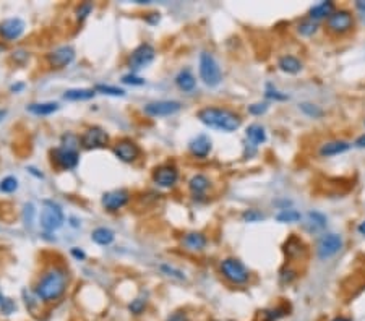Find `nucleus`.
<instances>
[{"label": "nucleus", "instance_id": "obj_1", "mask_svg": "<svg viewBox=\"0 0 365 321\" xmlns=\"http://www.w3.org/2000/svg\"><path fill=\"white\" fill-rule=\"evenodd\" d=\"M196 119L208 128L224 131V133H232L242 125V117L226 107H203L198 111Z\"/></svg>", "mask_w": 365, "mask_h": 321}, {"label": "nucleus", "instance_id": "obj_2", "mask_svg": "<svg viewBox=\"0 0 365 321\" xmlns=\"http://www.w3.org/2000/svg\"><path fill=\"white\" fill-rule=\"evenodd\" d=\"M69 286V273L60 266H54L47 269L36 284V295L43 302H55L59 300L67 291Z\"/></svg>", "mask_w": 365, "mask_h": 321}, {"label": "nucleus", "instance_id": "obj_3", "mask_svg": "<svg viewBox=\"0 0 365 321\" xmlns=\"http://www.w3.org/2000/svg\"><path fill=\"white\" fill-rule=\"evenodd\" d=\"M355 26V18L347 8H336L326 18V29L335 36H344Z\"/></svg>", "mask_w": 365, "mask_h": 321}, {"label": "nucleus", "instance_id": "obj_4", "mask_svg": "<svg viewBox=\"0 0 365 321\" xmlns=\"http://www.w3.org/2000/svg\"><path fill=\"white\" fill-rule=\"evenodd\" d=\"M221 274L224 276V279H227L230 284H245L250 279V271L245 268V265L237 258H226L221 261Z\"/></svg>", "mask_w": 365, "mask_h": 321}, {"label": "nucleus", "instance_id": "obj_5", "mask_svg": "<svg viewBox=\"0 0 365 321\" xmlns=\"http://www.w3.org/2000/svg\"><path fill=\"white\" fill-rule=\"evenodd\" d=\"M200 78L210 88L218 86L222 81V73L216 59L210 52H202L200 55Z\"/></svg>", "mask_w": 365, "mask_h": 321}, {"label": "nucleus", "instance_id": "obj_6", "mask_svg": "<svg viewBox=\"0 0 365 321\" xmlns=\"http://www.w3.org/2000/svg\"><path fill=\"white\" fill-rule=\"evenodd\" d=\"M65 221L63 211L57 203L54 201H44V208L41 211V227L46 232H54L60 229Z\"/></svg>", "mask_w": 365, "mask_h": 321}, {"label": "nucleus", "instance_id": "obj_7", "mask_svg": "<svg viewBox=\"0 0 365 321\" xmlns=\"http://www.w3.org/2000/svg\"><path fill=\"white\" fill-rule=\"evenodd\" d=\"M52 161L59 169L62 170H72L78 166L80 154L78 150H72V148L59 146L52 150Z\"/></svg>", "mask_w": 365, "mask_h": 321}, {"label": "nucleus", "instance_id": "obj_8", "mask_svg": "<svg viewBox=\"0 0 365 321\" xmlns=\"http://www.w3.org/2000/svg\"><path fill=\"white\" fill-rule=\"evenodd\" d=\"M343 248V237L338 234L323 235L317 243V255L320 260H328L335 257Z\"/></svg>", "mask_w": 365, "mask_h": 321}, {"label": "nucleus", "instance_id": "obj_9", "mask_svg": "<svg viewBox=\"0 0 365 321\" xmlns=\"http://www.w3.org/2000/svg\"><path fill=\"white\" fill-rule=\"evenodd\" d=\"M154 57H156V51H154V47L151 44H148V43L140 44L135 51L131 52L128 65H130L131 70L138 72V70L148 67V65L154 60Z\"/></svg>", "mask_w": 365, "mask_h": 321}, {"label": "nucleus", "instance_id": "obj_10", "mask_svg": "<svg viewBox=\"0 0 365 321\" xmlns=\"http://www.w3.org/2000/svg\"><path fill=\"white\" fill-rule=\"evenodd\" d=\"M80 143L85 150H97V148H104L109 143V135L101 127H91L85 133L81 135Z\"/></svg>", "mask_w": 365, "mask_h": 321}, {"label": "nucleus", "instance_id": "obj_11", "mask_svg": "<svg viewBox=\"0 0 365 321\" xmlns=\"http://www.w3.org/2000/svg\"><path fill=\"white\" fill-rule=\"evenodd\" d=\"M153 180L157 187L162 188H171L177 184L179 180V170L172 164H164V166L156 167L153 172Z\"/></svg>", "mask_w": 365, "mask_h": 321}, {"label": "nucleus", "instance_id": "obj_12", "mask_svg": "<svg viewBox=\"0 0 365 321\" xmlns=\"http://www.w3.org/2000/svg\"><path fill=\"white\" fill-rule=\"evenodd\" d=\"M75 59V49L72 46H60L47 54V62L52 68H65Z\"/></svg>", "mask_w": 365, "mask_h": 321}, {"label": "nucleus", "instance_id": "obj_13", "mask_svg": "<svg viewBox=\"0 0 365 321\" xmlns=\"http://www.w3.org/2000/svg\"><path fill=\"white\" fill-rule=\"evenodd\" d=\"M130 201V193L125 188H117V190L107 192L103 195V206L107 211H119Z\"/></svg>", "mask_w": 365, "mask_h": 321}, {"label": "nucleus", "instance_id": "obj_14", "mask_svg": "<svg viewBox=\"0 0 365 321\" xmlns=\"http://www.w3.org/2000/svg\"><path fill=\"white\" fill-rule=\"evenodd\" d=\"M182 109L179 101H156L145 105V114L151 117H164V115H172Z\"/></svg>", "mask_w": 365, "mask_h": 321}, {"label": "nucleus", "instance_id": "obj_15", "mask_svg": "<svg viewBox=\"0 0 365 321\" xmlns=\"http://www.w3.org/2000/svg\"><path fill=\"white\" fill-rule=\"evenodd\" d=\"M114 154L117 156L122 162H134L140 156V146L128 138L120 139V141H117V145L114 146Z\"/></svg>", "mask_w": 365, "mask_h": 321}, {"label": "nucleus", "instance_id": "obj_16", "mask_svg": "<svg viewBox=\"0 0 365 321\" xmlns=\"http://www.w3.org/2000/svg\"><path fill=\"white\" fill-rule=\"evenodd\" d=\"M24 32V21L20 18H8L0 23V36L7 41L18 39Z\"/></svg>", "mask_w": 365, "mask_h": 321}, {"label": "nucleus", "instance_id": "obj_17", "mask_svg": "<svg viewBox=\"0 0 365 321\" xmlns=\"http://www.w3.org/2000/svg\"><path fill=\"white\" fill-rule=\"evenodd\" d=\"M351 148H352V143L346 141V139H331V141H326L320 146L318 154L321 158H331V156H338L349 151Z\"/></svg>", "mask_w": 365, "mask_h": 321}, {"label": "nucleus", "instance_id": "obj_18", "mask_svg": "<svg viewBox=\"0 0 365 321\" xmlns=\"http://www.w3.org/2000/svg\"><path fill=\"white\" fill-rule=\"evenodd\" d=\"M305 253H307V246L301 237L291 235L284 242V255L287 257V260H298L302 258Z\"/></svg>", "mask_w": 365, "mask_h": 321}, {"label": "nucleus", "instance_id": "obj_19", "mask_svg": "<svg viewBox=\"0 0 365 321\" xmlns=\"http://www.w3.org/2000/svg\"><path fill=\"white\" fill-rule=\"evenodd\" d=\"M211 148H213L211 139L206 135H198L188 145L190 153H192V156H195V158H198V159H205L206 156L211 153Z\"/></svg>", "mask_w": 365, "mask_h": 321}, {"label": "nucleus", "instance_id": "obj_20", "mask_svg": "<svg viewBox=\"0 0 365 321\" xmlns=\"http://www.w3.org/2000/svg\"><path fill=\"white\" fill-rule=\"evenodd\" d=\"M278 68H279L281 72L287 73V75H297V73L302 72L304 65H302V62L298 60L295 55H289V54H287V55L279 57Z\"/></svg>", "mask_w": 365, "mask_h": 321}, {"label": "nucleus", "instance_id": "obj_21", "mask_svg": "<svg viewBox=\"0 0 365 321\" xmlns=\"http://www.w3.org/2000/svg\"><path fill=\"white\" fill-rule=\"evenodd\" d=\"M182 242H184V246L190 252H202L206 243H208V238L202 232H188L184 235Z\"/></svg>", "mask_w": 365, "mask_h": 321}, {"label": "nucleus", "instance_id": "obj_22", "mask_svg": "<svg viewBox=\"0 0 365 321\" xmlns=\"http://www.w3.org/2000/svg\"><path fill=\"white\" fill-rule=\"evenodd\" d=\"M336 10V5L333 2H320L317 5H313L309 12V18L313 21H320V20H326L328 16Z\"/></svg>", "mask_w": 365, "mask_h": 321}, {"label": "nucleus", "instance_id": "obj_23", "mask_svg": "<svg viewBox=\"0 0 365 321\" xmlns=\"http://www.w3.org/2000/svg\"><path fill=\"white\" fill-rule=\"evenodd\" d=\"M245 133H247V139L253 146H260L267 141V131H264V127H261L260 123H252V125H248Z\"/></svg>", "mask_w": 365, "mask_h": 321}, {"label": "nucleus", "instance_id": "obj_24", "mask_svg": "<svg viewBox=\"0 0 365 321\" xmlns=\"http://www.w3.org/2000/svg\"><path fill=\"white\" fill-rule=\"evenodd\" d=\"M94 94H96L94 89L75 88V89H69V91H65L63 99H67V101H88V99H93Z\"/></svg>", "mask_w": 365, "mask_h": 321}, {"label": "nucleus", "instance_id": "obj_25", "mask_svg": "<svg viewBox=\"0 0 365 321\" xmlns=\"http://www.w3.org/2000/svg\"><path fill=\"white\" fill-rule=\"evenodd\" d=\"M176 83H177V86L182 89V91L190 93V91H193V89H195L196 80H195L193 73L190 70H182L179 75L176 77Z\"/></svg>", "mask_w": 365, "mask_h": 321}, {"label": "nucleus", "instance_id": "obj_26", "mask_svg": "<svg viewBox=\"0 0 365 321\" xmlns=\"http://www.w3.org/2000/svg\"><path fill=\"white\" fill-rule=\"evenodd\" d=\"M188 188L193 195H202L210 188V179L203 174H196L188 180Z\"/></svg>", "mask_w": 365, "mask_h": 321}, {"label": "nucleus", "instance_id": "obj_27", "mask_svg": "<svg viewBox=\"0 0 365 321\" xmlns=\"http://www.w3.org/2000/svg\"><path fill=\"white\" fill-rule=\"evenodd\" d=\"M26 111L35 115H51L59 111V104L57 102H36V104H29L26 107Z\"/></svg>", "mask_w": 365, "mask_h": 321}, {"label": "nucleus", "instance_id": "obj_28", "mask_svg": "<svg viewBox=\"0 0 365 321\" xmlns=\"http://www.w3.org/2000/svg\"><path fill=\"white\" fill-rule=\"evenodd\" d=\"M114 232L111 229L107 227H97L93 230V234H91V238H93V242H96L97 245H109L114 242Z\"/></svg>", "mask_w": 365, "mask_h": 321}, {"label": "nucleus", "instance_id": "obj_29", "mask_svg": "<svg viewBox=\"0 0 365 321\" xmlns=\"http://www.w3.org/2000/svg\"><path fill=\"white\" fill-rule=\"evenodd\" d=\"M318 31V23L313 21V20H302L301 23L297 24V32L301 36H305V38H310L313 36L315 32Z\"/></svg>", "mask_w": 365, "mask_h": 321}, {"label": "nucleus", "instance_id": "obj_30", "mask_svg": "<svg viewBox=\"0 0 365 321\" xmlns=\"http://www.w3.org/2000/svg\"><path fill=\"white\" fill-rule=\"evenodd\" d=\"M302 219V214L297 209H283L276 214L278 222H284V224H291V222H298Z\"/></svg>", "mask_w": 365, "mask_h": 321}, {"label": "nucleus", "instance_id": "obj_31", "mask_svg": "<svg viewBox=\"0 0 365 321\" xmlns=\"http://www.w3.org/2000/svg\"><path fill=\"white\" fill-rule=\"evenodd\" d=\"M94 91H96V93H103V94H107V96H115V97H122V96H125V91H123L122 88H117V86H111V85H96Z\"/></svg>", "mask_w": 365, "mask_h": 321}, {"label": "nucleus", "instance_id": "obj_32", "mask_svg": "<svg viewBox=\"0 0 365 321\" xmlns=\"http://www.w3.org/2000/svg\"><path fill=\"white\" fill-rule=\"evenodd\" d=\"M301 111L305 115L312 117V119H318V117H321V115H323V111L320 109V107L317 104H312V102H302L301 104Z\"/></svg>", "mask_w": 365, "mask_h": 321}, {"label": "nucleus", "instance_id": "obj_33", "mask_svg": "<svg viewBox=\"0 0 365 321\" xmlns=\"http://www.w3.org/2000/svg\"><path fill=\"white\" fill-rule=\"evenodd\" d=\"M309 224L313 230H320L326 226V218L320 212H309Z\"/></svg>", "mask_w": 365, "mask_h": 321}, {"label": "nucleus", "instance_id": "obj_34", "mask_svg": "<svg viewBox=\"0 0 365 321\" xmlns=\"http://www.w3.org/2000/svg\"><path fill=\"white\" fill-rule=\"evenodd\" d=\"M287 315V308L284 307H276L264 311V321H278L279 318H283Z\"/></svg>", "mask_w": 365, "mask_h": 321}, {"label": "nucleus", "instance_id": "obj_35", "mask_svg": "<svg viewBox=\"0 0 365 321\" xmlns=\"http://www.w3.org/2000/svg\"><path fill=\"white\" fill-rule=\"evenodd\" d=\"M16 188H18V180L12 175L5 177L2 182H0V192H4V193H12L16 190Z\"/></svg>", "mask_w": 365, "mask_h": 321}, {"label": "nucleus", "instance_id": "obj_36", "mask_svg": "<svg viewBox=\"0 0 365 321\" xmlns=\"http://www.w3.org/2000/svg\"><path fill=\"white\" fill-rule=\"evenodd\" d=\"M242 219L245 222H258V221H263L264 219V214L258 209H245L242 212Z\"/></svg>", "mask_w": 365, "mask_h": 321}, {"label": "nucleus", "instance_id": "obj_37", "mask_svg": "<svg viewBox=\"0 0 365 321\" xmlns=\"http://www.w3.org/2000/svg\"><path fill=\"white\" fill-rule=\"evenodd\" d=\"M128 310H130L134 315H142L143 311L146 310V299L138 297V299H135V300H131V303L128 305Z\"/></svg>", "mask_w": 365, "mask_h": 321}, {"label": "nucleus", "instance_id": "obj_38", "mask_svg": "<svg viewBox=\"0 0 365 321\" xmlns=\"http://www.w3.org/2000/svg\"><path fill=\"white\" fill-rule=\"evenodd\" d=\"M297 277V271L292 269V268H284L283 271H281V274H279V279H281V282L283 284H291L294 279Z\"/></svg>", "mask_w": 365, "mask_h": 321}, {"label": "nucleus", "instance_id": "obj_39", "mask_svg": "<svg viewBox=\"0 0 365 321\" xmlns=\"http://www.w3.org/2000/svg\"><path fill=\"white\" fill-rule=\"evenodd\" d=\"M60 146H65V148H72V150H78V146H80V139L72 135V133H67V135H63L62 136V143Z\"/></svg>", "mask_w": 365, "mask_h": 321}, {"label": "nucleus", "instance_id": "obj_40", "mask_svg": "<svg viewBox=\"0 0 365 321\" xmlns=\"http://www.w3.org/2000/svg\"><path fill=\"white\" fill-rule=\"evenodd\" d=\"M161 269L164 271V273H168V276L176 277V279H179V281H185V274L182 273V271L176 269V268H172V266H169V265H162Z\"/></svg>", "mask_w": 365, "mask_h": 321}, {"label": "nucleus", "instance_id": "obj_41", "mask_svg": "<svg viewBox=\"0 0 365 321\" xmlns=\"http://www.w3.org/2000/svg\"><path fill=\"white\" fill-rule=\"evenodd\" d=\"M91 12H93V5L88 4V2H86V4H81V5L77 8V18H78L80 21H83Z\"/></svg>", "mask_w": 365, "mask_h": 321}, {"label": "nucleus", "instance_id": "obj_42", "mask_svg": "<svg viewBox=\"0 0 365 321\" xmlns=\"http://www.w3.org/2000/svg\"><path fill=\"white\" fill-rule=\"evenodd\" d=\"M268 111V104L267 102H256V104H252L248 105V112L252 115H261Z\"/></svg>", "mask_w": 365, "mask_h": 321}, {"label": "nucleus", "instance_id": "obj_43", "mask_svg": "<svg viewBox=\"0 0 365 321\" xmlns=\"http://www.w3.org/2000/svg\"><path fill=\"white\" fill-rule=\"evenodd\" d=\"M122 81H123L125 85H137V86L145 85V80L140 78V77H135L134 73H130V75H125V77L122 78Z\"/></svg>", "mask_w": 365, "mask_h": 321}, {"label": "nucleus", "instance_id": "obj_44", "mask_svg": "<svg viewBox=\"0 0 365 321\" xmlns=\"http://www.w3.org/2000/svg\"><path fill=\"white\" fill-rule=\"evenodd\" d=\"M267 97H270V99H275V101H284V99H287V96H286V94H281L279 91H276V89H273L270 85H268Z\"/></svg>", "mask_w": 365, "mask_h": 321}, {"label": "nucleus", "instance_id": "obj_45", "mask_svg": "<svg viewBox=\"0 0 365 321\" xmlns=\"http://www.w3.org/2000/svg\"><path fill=\"white\" fill-rule=\"evenodd\" d=\"M2 311L4 313H7V315H10L12 311L15 310V305H13V302L12 300H8V299H4V302H2Z\"/></svg>", "mask_w": 365, "mask_h": 321}, {"label": "nucleus", "instance_id": "obj_46", "mask_svg": "<svg viewBox=\"0 0 365 321\" xmlns=\"http://www.w3.org/2000/svg\"><path fill=\"white\" fill-rule=\"evenodd\" d=\"M169 321H188L187 315H185V311H177V313H174Z\"/></svg>", "mask_w": 365, "mask_h": 321}, {"label": "nucleus", "instance_id": "obj_47", "mask_svg": "<svg viewBox=\"0 0 365 321\" xmlns=\"http://www.w3.org/2000/svg\"><path fill=\"white\" fill-rule=\"evenodd\" d=\"M352 146H355V148H359V150H365V133L363 135H360L357 139H355L354 141V145Z\"/></svg>", "mask_w": 365, "mask_h": 321}, {"label": "nucleus", "instance_id": "obj_48", "mask_svg": "<svg viewBox=\"0 0 365 321\" xmlns=\"http://www.w3.org/2000/svg\"><path fill=\"white\" fill-rule=\"evenodd\" d=\"M72 255L75 258H78V260H85L86 258V255L83 253L81 250H78V248H72Z\"/></svg>", "mask_w": 365, "mask_h": 321}, {"label": "nucleus", "instance_id": "obj_49", "mask_svg": "<svg viewBox=\"0 0 365 321\" xmlns=\"http://www.w3.org/2000/svg\"><path fill=\"white\" fill-rule=\"evenodd\" d=\"M355 8L365 13V0H357V2H355Z\"/></svg>", "mask_w": 365, "mask_h": 321}, {"label": "nucleus", "instance_id": "obj_50", "mask_svg": "<svg viewBox=\"0 0 365 321\" xmlns=\"http://www.w3.org/2000/svg\"><path fill=\"white\" fill-rule=\"evenodd\" d=\"M357 230H359V234H360V235H363V237H365V221H362V222H360L359 227H357Z\"/></svg>", "mask_w": 365, "mask_h": 321}, {"label": "nucleus", "instance_id": "obj_51", "mask_svg": "<svg viewBox=\"0 0 365 321\" xmlns=\"http://www.w3.org/2000/svg\"><path fill=\"white\" fill-rule=\"evenodd\" d=\"M23 88H24V85H23V83H18V85H13V86H12V91H15V93H16V91H21V89H23Z\"/></svg>", "mask_w": 365, "mask_h": 321}, {"label": "nucleus", "instance_id": "obj_52", "mask_svg": "<svg viewBox=\"0 0 365 321\" xmlns=\"http://www.w3.org/2000/svg\"><path fill=\"white\" fill-rule=\"evenodd\" d=\"M331 321H352L351 318H344V316H336V318H333Z\"/></svg>", "mask_w": 365, "mask_h": 321}, {"label": "nucleus", "instance_id": "obj_53", "mask_svg": "<svg viewBox=\"0 0 365 321\" xmlns=\"http://www.w3.org/2000/svg\"><path fill=\"white\" fill-rule=\"evenodd\" d=\"M4 115H5V112H4V111H0V122H2V119H4Z\"/></svg>", "mask_w": 365, "mask_h": 321}, {"label": "nucleus", "instance_id": "obj_54", "mask_svg": "<svg viewBox=\"0 0 365 321\" xmlns=\"http://www.w3.org/2000/svg\"><path fill=\"white\" fill-rule=\"evenodd\" d=\"M2 51H5V46H4V44H0V54H2Z\"/></svg>", "mask_w": 365, "mask_h": 321}, {"label": "nucleus", "instance_id": "obj_55", "mask_svg": "<svg viewBox=\"0 0 365 321\" xmlns=\"http://www.w3.org/2000/svg\"><path fill=\"white\" fill-rule=\"evenodd\" d=\"M2 302H4V297H2V294H0V305H2Z\"/></svg>", "mask_w": 365, "mask_h": 321}, {"label": "nucleus", "instance_id": "obj_56", "mask_svg": "<svg viewBox=\"0 0 365 321\" xmlns=\"http://www.w3.org/2000/svg\"><path fill=\"white\" fill-rule=\"evenodd\" d=\"M363 123H365V122H363Z\"/></svg>", "mask_w": 365, "mask_h": 321}]
</instances>
